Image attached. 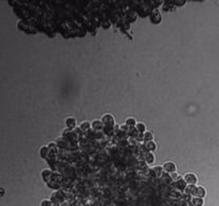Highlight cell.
I'll use <instances>...</instances> for the list:
<instances>
[{
    "mask_svg": "<svg viewBox=\"0 0 219 206\" xmlns=\"http://www.w3.org/2000/svg\"><path fill=\"white\" fill-rule=\"evenodd\" d=\"M190 202L193 206H202L204 204V200L202 198H199V196H194L190 200Z\"/></svg>",
    "mask_w": 219,
    "mask_h": 206,
    "instance_id": "obj_7",
    "label": "cell"
},
{
    "mask_svg": "<svg viewBox=\"0 0 219 206\" xmlns=\"http://www.w3.org/2000/svg\"><path fill=\"white\" fill-rule=\"evenodd\" d=\"M101 121L103 122V125L107 126V127H112V126L115 125V118H114V116H113L112 114H110V113H106V114H104V115L102 116Z\"/></svg>",
    "mask_w": 219,
    "mask_h": 206,
    "instance_id": "obj_1",
    "label": "cell"
},
{
    "mask_svg": "<svg viewBox=\"0 0 219 206\" xmlns=\"http://www.w3.org/2000/svg\"><path fill=\"white\" fill-rule=\"evenodd\" d=\"M135 130L138 131V133L143 134V133L146 131V125L143 123V122H138V123L135 125Z\"/></svg>",
    "mask_w": 219,
    "mask_h": 206,
    "instance_id": "obj_11",
    "label": "cell"
},
{
    "mask_svg": "<svg viewBox=\"0 0 219 206\" xmlns=\"http://www.w3.org/2000/svg\"><path fill=\"white\" fill-rule=\"evenodd\" d=\"M196 185H187L186 188H185V191L188 195H194L196 194Z\"/></svg>",
    "mask_w": 219,
    "mask_h": 206,
    "instance_id": "obj_8",
    "label": "cell"
},
{
    "mask_svg": "<svg viewBox=\"0 0 219 206\" xmlns=\"http://www.w3.org/2000/svg\"><path fill=\"white\" fill-rule=\"evenodd\" d=\"M52 175V171L49 170V169H44V170L42 171V173H41V176L42 178L44 180H46L47 178H49Z\"/></svg>",
    "mask_w": 219,
    "mask_h": 206,
    "instance_id": "obj_18",
    "label": "cell"
},
{
    "mask_svg": "<svg viewBox=\"0 0 219 206\" xmlns=\"http://www.w3.org/2000/svg\"><path fill=\"white\" fill-rule=\"evenodd\" d=\"M175 183H177V186L179 187L180 189H185V188H186V186H187V183H186V181L184 180V178H180V179L176 180Z\"/></svg>",
    "mask_w": 219,
    "mask_h": 206,
    "instance_id": "obj_19",
    "label": "cell"
},
{
    "mask_svg": "<svg viewBox=\"0 0 219 206\" xmlns=\"http://www.w3.org/2000/svg\"><path fill=\"white\" fill-rule=\"evenodd\" d=\"M56 144H57L58 147H64V140L62 138V136H60L59 138H57Z\"/></svg>",
    "mask_w": 219,
    "mask_h": 206,
    "instance_id": "obj_21",
    "label": "cell"
},
{
    "mask_svg": "<svg viewBox=\"0 0 219 206\" xmlns=\"http://www.w3.org/2000/svg\"><path fill=\"white\" fill-rule=\"evenodd\" d=\"M146 148H147V150L150 151V152L155 151L156 149H157V144H156V142L155 141L147 142V143H146Z\"/></svg>",
    "mask_w": 219,
    "mask_h": 206,
    "instance_id": "obj_13",
    "label": "cell"
},
{
    "mask_svg": "<svg viewBox=\"0 0 219 206\" xmlns=\"http://www.w3.org/2000/svg\"><path fill=\"white\" fill-rule=\"evenodd\" d=\"M41 206H53L54 204H53V202H52L49 199H44L41 201V204H40Z\"/></svg>",
    "mask_w": 219,
    "mask_h": 206,
    "instance_id": "obj_20",
    "label": "cell"
},
{
    "mask_svg": "<svg viewBox=\"0 0 219 206\" xmlns=\"http://www.w3.org/2000/svg\"><path fill=\"white\" fill-rule=\"evenodd\" d=\"M143 138H144L146 142L154 141V132L149 131V130H146V131L143 133Z\"/></svg>",
    "mask_w": 219,
    "mask_h": 206,
    "instance_id": "obj_9",
    "label": "cell"
},
{
    "mask_svg": "<svg viewBox=\"0 0 219 206\" xmlns=\"http://www.w3.org/2000/svg\"><path fill=\"white\" fill-rule=\"evenodd\" d=\"M206 194V191L205 189H204V187L202 186H199V187H196V194L194 195L196 196H199V198H204Z\"/></svg>",
    "mask_w": 219,
    "mask_h": 206,
    "instance_id": "obj_10",
    "label": "cell"
},
{
    "mask_svg": "<svg viewBox=\"0 0 219 206\" xmlns=\"http://www.w3.org/2000/svg\"><path fill=\"white\" fill-rule=\"evenodd\" d=\"M151 171H153V173H154V175L156 177H160L161 175H162V171H163V169H162V166H159V165H157V166L153 167V169H151Z\"/></svg>",
    "mask_w": 219,
    "mask_h": 206,
    "instance_id": "obj_14",
    "label": "cell"
},
{
    "mask_svg": "<svg viewBox=\"0 0 219 206\" xmlns=\"http://www.w3.org/2000/svg\"><path fill=\"white\" fill-rule=\"evenodd\" d=\"M90 126H91L93 129H95V130H102L103 127H104L103 122L101 121V120H99V119L93 120V122H90Z\"/></svg>",
    "mask_w": 219,
    "mask_h": 206,
    "instance_id": "obj_6",
    "label": "cell"
},
{
    "mask_svg": "<svg viewBox=\"0 0 219 206\" xmlns=\"http://www.w3.org/2000/svg\"><path fill=\"white\" fill-rule=\"evenodd\" d=\"M39 154H40L41 158H43V159H46V158L49 156V149H48L47 145H43V146H41L40 150H39Z\"/></svg>",
    "mask_w": 219,
    "mask_h": 206,
    "instance_id": "obj_5",
    "label": "cell"
},
{
    "mask_svg": "<svg viewBox=\"0 0 219 206\" xmlns=\"http://www.w3.org/2000/svg\"><path fill=\"white\" fill-rule=\"evenodd\" d=\"M53 206H59V204H54Z\"/></svg>",
    "mask_w": 219,
    "mask_h": 206,
    "instance_id": "obj_22",
    "label": "cell"
},
{
    "mask_svg": "<svg viewBox=\"0 0 219 206\" xmlns=\"http://www.w3.org/2000/svg\"><path fill=\"white\" fill-rule=\"evenodd\" d=\"M145 160H146V162L147 163H154L155 160H156V158H155V154H153V152H147V154H145Z\"/></svg>",
    "mask_w": 219,
    "mask_h": 206,
    "instance_id": "obj_16",
    "label": "cell"
},
{
    "mask_svg": "<svg viewBox=\"0 0 219 206\" xmlns=\"http://www.w3.org/2000/svg\"><path fill=\"white\" fill-rule=\"evenodd\" d=\"M184 180L186 181L187 185H196L198 181V177L196 174L193 173H187L184 175Z\"/></svg>",
    "mask_w": 219,
    "mask_h": 206,
    "instance_id": "obj_2",
    "label": "cell"
},
{
    "mask_svg": "<svg viewBox=\"0 0 219 206\" xmlns=\"http://www.w3.org/2000/svg\"><path fill=\"white\" fill-rule=\"evenodd\" d=\"M47 147L49 149V152H53V154H57L58 152V146L56 144V142H49L47 144Z\"/></svg>",
    "mask_w": 219,
    "mask_h": 206,
    "instance_id": "obj_12",
    "label": "cell"
},
{
    "mask_svg": "<svg viewBox=\"0 0 219 206\" xmlns=\"http://www.w3.org/2000/svg\"><path fill=\"white\" fill-rule=\"evenodd\" d=\"M136 123H138V122H136V120H135L133 117H129V118L126 119V121H125V125L127 126V127H130V128L135 127Z\"/></svg>",
    "mask_w": 219,
    "mask_h": 206,
    "instance_id": "obj_15",
    "label": "cell"
},
{
    "mask_svg": "<svg viewBox=\"0 0 219 206\" xmlns=\"http://www.w3.org/2000/svg\"><path fill=\"white\" fill-rule=\"evenodd\" d=\"M90 122L89 121H86V120H84V121H82L80 123V128L82 131H88L90 129Z\"/></svg>",
    "mask_w": 219,
    "mask_h": 206,
    "instance_id": "obj_17",
    "label": "cell"
},
{
    "mask_svg": "<svg viewBox=\"0 0 219 206\" xmlns=\"http://www.w3.org/2000/svg\"><path fill=\"white\" fill-rule=\"evenodd\" d=\"M162 169H163V171H165V172L169 174L175 173V172H176V164L174 163V162H172V161H167V162L163 164Z\"/></svg>",
    "mask_w": 219,
    "mask_h": 206,
    "instance_id": "obj_3",
    "label": "cell"
},
{
    "mask_svg": "<svg viewBox=\"0 0 219 206\" xmlns=\"http://www.w3.org/2000/svg\"><path fill=\"white\" fill-rule=\"evenodd\" d=\"M64 123H66V127H67L68 129H72V130H73V129L76 127V119L74 118V117H72V116L67 117Z\"/></svg>",
    "mask_w": 219,
    "mask_h": 206,
    "instance_id": "obj_4",
    "label": "cell"
}]
</instances>
